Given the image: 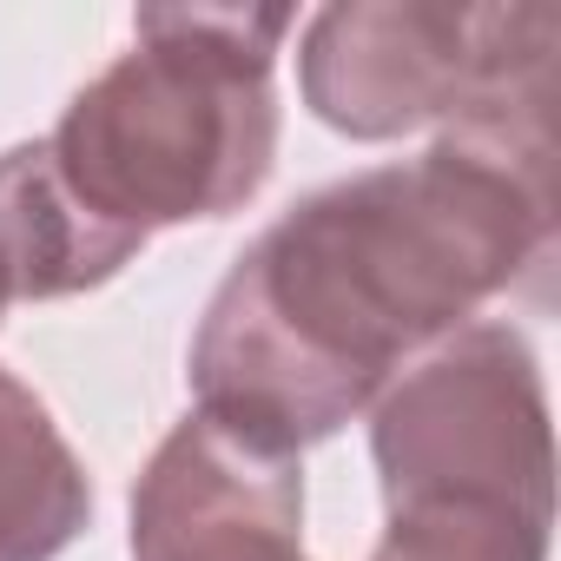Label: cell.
<instances>
[{
    "instance_id": "5b68a950",
    "label": "cell",
    "mask_w": 561,
    "mask_h": 561,
    "mask_svg": "<svg viewBox=\"0 0 561 561\" xmlns=\"http://www.w3.org/2000/svg\"><path fill=\"white\" fill-rule=\"evenodd\" d=\"M133 561H305V456L192 410L133 482Z\"/></svg>"
},
{
    "instance_id": "277c9868",
    "label": "cell",
    "mask_w": 561,
    "mask_h": 561,
    "mask_svg": "<svg viewBox=\"0 0 561 561\" xmlns=\"http://www.w3.org/2000/svg\"><path fill=\"white\" fill-rule=\"evenodd\" d=\"M554 8H449V0H344L298 34V100L318 126L383 146L443 133L515 80L554 73Z\"/></svg>"
},
{
    "instance_id": "6da1fadb",
    "label": "cell",
    "mask_w": 561,
    "mask_h": 561,
    "mask_svg": "<svg viewBox=\"0 0 561 561\" xmlns=\"http://www.w3.org/2000/svg\"><path fill=\"white\" fill-rule=\"evenodd\" d=\"M554 73L515 80L416 159L370 165L277 211L205 298L185 351L192 410L305 456L430 344L554 264Z\"/></svg>"
},
{
    "instance_id": "7a4b0ae2",
    "label": "cell",
    "mask_w": 561,
    "mask_h": 561,
    "mask_svg": "<svg viewBox=\"0 0 561 561\" xmlns=\"http://www.w3.org/2000/svg\"><path fill=\"white\" fill-rule=\"evenodd\" d=\"M291 27V8H139L133 47L47 133L60 179L139 238L244 211L277 165L271 73Z\"/></svg>"
},
{
    "instance_id": "ba28073f",
    "label": "cell",
    "mask_w": 561,
    "mask_h": 561,
    "mask_svg": "<svg viewBox=\"0 0 561 561\" xmlns=\"http://www.w3.org/2000/svg\"><path fill=\"white\" fill-rule=\"evenodd\" d=\"M370 561H469V554H449V548H430V541H410V535H377V554Z\"/></svg>"
},
{
    "instance_id": "9c48e42d",
    "label": "cell",
    "mask_w": 561,
    "mask_h": 561,
    "mask_svg": "<svg viewBox=\"0 0 561 561\" xmlns=\"http://www.w3.org/2000/svg\"><path fill=\"white\" fill-rule=\"evenodd\" d=\"M8 305H14V298H8V285H0V318H8Z\"/></svg>"
},
{
    "instance_id": "52a82bcc",
    "label": "cell",
    "mask_w": 561,
    "mask_h": 561,
    "mask_svg": "<svg viewBox=\"0 0 561 561\" xmlns=\"http://www.w3.org/2000/svg\"><path fill=\"white\" fill-rule=\"evenodd\" d=\"M93 522V482L54 410L0 370V561H60Z\"/></svg>"
},
{
    "instance_id": "8992f818",
    "label": "cell",
    "mask_w": 561,
    "mask_h": 561,
    "mask_svg": "<svg viewBox=\"0 0 561 561\" xmlns=\"http://www.w3.org/2000/svg\"><path fill=\"white\" fill-rule=\"evenodd\" d=\"M146 251L139 231L100 218L54 165L47 139L0 152V285L14 305L100 291Z\"/></svg>"
},
{
    "instance_id": "3957f363",
    "label": "cell",
    "mask_w": 561,
    "mask_h": 561,
    "mask_svg": "<svg viewBox=\"0 0 561 561\" xmlns=\"http://www.w3.org/2000/svg\"><path fill=\"white\" fill-rule=\"evenodd\" d=\"M370 462L390 535L469 561H548V377L508 318H476L397 370L370 403Z\"/></svg>"
}]
</instances>
